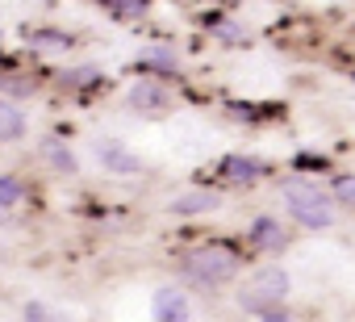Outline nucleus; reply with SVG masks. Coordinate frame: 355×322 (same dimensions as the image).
Returning a JSON list of instances; mask_svg holds the SVG:
<instances>
[{"label":"nucleus","instance_id":"10","mask_svg":"<svg viewBox=\"0 0 355 322\" xmlns=\"http://www.w3.org/2000/svg\"><path fill=\"white\" fill-rule=\"evenodd\" d=\"M251 247H259V251H284L288 235H284V226L276 218H255L251 222Z\"/></svg>","mask_w":355,"mask_h":322},{"label":"nucleus","instance_id":"7","mask_svg":"<svg viewBox=\"0 0 355 322\" xmlns=\"http://www.w3.org/2000/svg\"><path fill=\"white\" fill-rule=\"evenodd\" d=\"M150 314H155L159 322H184V318H189V297H184L180 289H155Z\"/></svg>","mask_w":355,"mask_h":322},{"label":"nucleus","instance_id":"19","mask_svg":"<svg viewBox=\"0 0 355 322\" xmlns=\"http://www.w3.org/2000/svg\"><path fill=\"white\" fill-rule=\"evenodd\" d=\"M26 318H51V310H46V305H38V301H34V305H26Z\"/></svg>","mask_w":355,"mask_h":322},{"label":"nucleus","instance_id":"20","mask_svg":"<svg viewBox=\"0 0 355 322\" xmlns=\"http://www.w3.org/2000/svg\"><path fill=\"white\" fill-rule=\"evenodd\" d=\"M0 222H5V210H0Z\"/></svg>","mask_w":355,"mask_h":322},{"label":"nucleus","instance_id":"1","mask_svg":"<svg viewBox=\"0 0 355 322\" xmlns=\"http://www.w3.org/2000/svg\"><path fill=\"white\" fill-rule=\"evenodd\" d=\"M239 268H243V260H239V251L226 247V243H201V247H193V251L180 255V276H184L193 289H205V293L230 285V280L239 276Z\"/></svg>","mask_w":355,"mask_h":322},{"label":"nucleus","instance_id":"17","mask_svg":"<svg viewBox=\"0 0 355 322\" xmlns=\"http://www.w3.org/2000/svg\"><path fill=\"white\" fill-rule=\"evenodd\" d=\"M297 168L301 172H322V159L318 155H297Z\"/></svg>","mask_w":355,"mask_h":322},{"label":"nucleus","instance_id":"18","mask_svg":"<svg viewBox=\"0 0 355 322\" xmlns=\"http://www.w3.org/2000/svg\"><path fill=\"white\" fill-rule=\"evenodd\" d=\"M218 26V38H226V42H234V38H243V30H234L230 22H214Z\"/></svg>","mask_w":355,"mask_h":322},{"label":"nucleus","instance_id":"3","mask_svg":"<svg viewBox=\"0 0 355 322\" xmlns=\"http://www.w3.org/2000/svg\"><path fill=\"white\" fill-rule=\"evenodd\" d=\"M284 205H288V218L305 230H326L334 222V197L309 180H284Z\"/></svg>","mask_w":355,"mask_h":322},{"label":"nucleus","instance_id":"16","mask_svg":"<svg viewBox=\"0 0 355 322\" xmlns=\"http://www.w3.org/2000/svg\"><path fill=\"white\" fill-rule=\"evenodd\" d=\"M101 71L96 67H84V71H67V84H96Z\"/></svg>","mask_w":355,"mask_h":322},{"label":"nucleus","instance_id":"5","mask_svg":"<svg viewBox=\"0 0 355 322\" xmlns=\"http://www.w3.org/2000/svg\"><path fill=\"white\" fill-rule=\"evenodd\" d=\"M96 159H101V168L105 172H113V176H138L142 172V159L130 151V146H121V142H96Z\"/></svg>","mask_w":355,"mask_h":322},{"label":"nucleus","instance_id":"14","mask_svg":"<svg viewBox=\"0 0 355 322\" xmlns=\"http://www.w3.org/2000/svg\"><path fill=\"white\" fill-rule=\"evenodd\" d=\"M21 201H26V185H21L17 176H0V210L9 214V210H17Z\"/></svg>","mask_w":355,"mask_h":322},{"label":"nucleus","instance_id":"12","mask_svg":"<svg viewBox=\"0 0 355 322\" xmlns=\"http://www.w3.org/2000/svg\"><path fill=\"white\" fill-rule=\"evenodd\" d=\"M30 46H38V51H71V46H76V34H63V30H34V34H30Z\"/></svg>","mask_w":355,"mask_h":322},{"label":"nucleus","instance_id":"4","mask_svg":"<svg viewBox=\"0 0 355 322\" xmlns=\"http://www.w3.org/2000/svg\"><path fill=\"white\" fill-rule=\"evenodd\" d=\"M171 105H175V101H171L167 84H159V80H138V84L130 88V109H134V113L159 117V113H167Z\"/></svg>","mask_w":355,"mask_h":322},{"label":"nucleus","instance_id":"11","mask_svg":"<svg viewBox=\"0 0 355 322\" xmlns=\"http://www.w3.org/2000/svg\"><path fill=\"white\" fill-rule=\"evenodd\" d=\"M222 201H218V193H209V189H193V193H184V197H175L171 201V214L175 218H197V214H214Z\"/></svg>","mask_w":355,"mask_h":322},{"label":"nucleus","instance_id":"6","mask_svg":"<svg viewBox=\"0 0 355 322\" xmlns=\"http://www.w3.org/2000/svg\"><path fill=\"white\" fill-rule=\"evenodd\" d=\"M222 176L230 185H255V180L272 176V164H263V159H255V155H226L222 159Z\"/></svg>","mask_w":355,"mask_h":322},{"label":"nucleus","instance_id":"8","mask_svg":"<svg viewBox=\"0 0 355 322\" xmlns=\"http://www.w3.org/2000/svg\"><path fill=\"white\" fill-rule=\"evenodd\" d=\"M26 130H30L26 109H21L13 96H0V142H21Z\"/></svg>","mask_w":355,"mask_h":322},{"label":"nucleus","instance_id":"2","mask_svg":"<svg viewBox=\"0 0 355 322\" xmlns=\"http://www.w3.org/2000/svg\"><path fill=\"white\" fill-rule=\"evenodd\" d=\"M288 289H293V280H288L284 268H259V272L239 289V310H247V314H255V318H268V322H284L288 310H284L280 301L288 297Z\"/></svg>","mask_w":355,"mask_h":322},{"label":"nucleus","instance_id":"13","mask_svg":"<svg viewBox=\"0 0 355 322\" xmlns=\"http://www.w3.org/2000/svg\"><path fill=\"white\" fill-rule=\"evenodd\" d=\"M101 5H105L117 22H134V17H142V13L150 9V0H101Z\"/></svg>","mask_w":355,"mask_h":322},{"label":"nucleus","instance_id":"21","mask_svg":"<svg viewBox=\"0 0 355 322\" xmlns=\"http://www.w3.org/2000/svg\"><path fill=\"white\" fill-rule=\"evenodd\" d=\"M351 80H355V76H351Z\"/></svg>","mask_w":355,"mask_h":322},{"label":"nucleus","instance_id":"15","mask_svg":"<svg viewBox=\"0 0 355 322\" xmlns=\"http://www.w3.org/2000/svg\"><path fill=\"white\" fill-rule=\"evenodd\" d=\"M330 197L338 201V205H351L355 210V176L347 172V176H334L330 180Z\"/></svg>","mask_w":355,"mask_h":322},{"label":"nucleus","instance_id":"9","mask_svg":"<svg viewBox=\"0 0 355 322\" xmlns=\"http://www.w3.org/2000/svg\"><path fill=\"white\" fill-rule=\"evenodd\" d=\"M38 155L46 159L59 176H76V172H80V159H76V151H71L63 138H42V142H38Z\"/></svg>","mask_w":355,"mask_h":322}]
</instances>
